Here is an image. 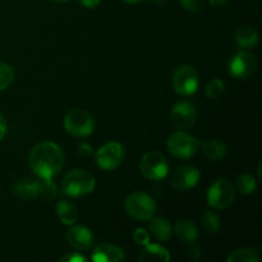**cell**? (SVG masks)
I'll return each mask as SVG.
<instances>
[{"instance_id": "cell-13", "label": "cell", "mask_w": 262, "mask_h": 262, "mask_svg": "<svg viewBox=\"0 0 262 262\" xmlns=\"http://www.w3.org/2000/svg\"><path fill=\"white\" fill-rule=\"evenodd\" d=\"M199 181L200 171L191 165L179 166L170 174V178H169L170 186L178 192H184L193 188L199 183Z\"/></svg>"}, {"instance_id": "cell-33", "label": "cell", "mask_w": 262, "mask_h": 262, "mask_svg": "<svg viewBox=\"0 0 262 262\" xmlns=\"http://www.w3.org/2000/svg\"><path fill=\"white\" fill-rule=\"evenodd\" d=\"M230 0H209V3L211 5H214V7H223V5L228 4Z\"/></svg>"}, {"instance_id": "cell-27", "label": "cell", "mask_w": 262, "mask_h": 262, "mask_svg": "<svg viewBox=\"0 0 262 262\" xmlns=\"http://www.w3.org/2000/svg\"><path fill=\"white\" fill-rule=\"evenodd\" d=\"M133 241L136 242V245L143 246V247H145L146 245L150 243V233L146 229L138 228V229H136L135 234H133Z\"/></svg>"}, {"instance_id": "cell-22", "label": "cell", "mask_w": 262, "mask_h": 262, "mask_svg": "<svg viewBox=\"0 0 262 262\" xmlns=\"http://www.w3.org/2000/svg\"><path fill=\"white\" fill-rule=\"evenodd\" d=\"M258 253L253 248H238L228 256V262H258Z\"/></svg>"}, {"instance_id": "cell-21", "label": "cell", "mask_w": 262, "mask_h": 262, "mask_svg": "<svg viewBox=\"0 0 262 262\" xmlns=\"http://www.w3.org/2000/svg\"><path fill=\"white\" fill-rule=\"evenodd\" d=\"M202 152L210 160L219 161L227 156L228 147L223 141L210 140L202 145Z\"/></svg>"}, {"instance_id": "cell-30", "label": "cell", "mask_w": 262, "mask_h": 262, "mask_svg": "<svg viewBox=\"0 0 262 262\" xmlns=\"http://www.w3.org/2000/svg\"><path fill=\"white\" fill-rule=\"evenodd\" d=\"M78 154L81 156H84V158H89V156L94 155V150H92L91 146H89L87 143H82L78 147Z\"/></svg>"}, {"instance_id": "cell-4", "label": "cell", "mask_w": 262, "mask_h": 262, "mask_svg": "<svg viewBox=\"0 0 262 262\" xmlns=\"http://www.w3.org/2000/svg\"><path fill=\"white\" fill-rule=\"evenodd\" d=\"M124 210L130 217L136 220H150L156 212V202L148 193L135 191L128 194L124 201Z\"/></svg>"}, {"instance_id": "cell-28", "label": "cell", "mask_w": 262, "mask_h": 262, "mask_svg": "<svg viewBox=\"0 0 262 262\" xmlns=\"http://www.w3.org/2000/svg\"><path fill=\"white\" fill-rule=\"evenodd\" d=\"M182 7L189 12H200L204 8V0H179Z\"/></svg>"}, {"instance_id": "cell-17", "label": "cell", "mask_w": 262, "mask_h": 262, "mask_svg": "<svg viewBox=\"0 0 262 262\" xmlns=\"http://www.w3.org/2000/svg\"><path fill=\"white\" fill-rule=\"evenodd\" d=\"M138 261L141 262H168L170 261V253L165 247L160 245H148L145 246L141 253L138 255Z\"/></svg>"}, {"instance_id": "cell-10", "label": "cell", "mask_w": 262, "mask_h": 262, "mask_svg": "<svg viewBox=\"0 0 262 262\" xmlns=\"http://www.w3.org/2000/svg\"><path fill=\"white\" fill-rule=\"evenodd\" d=\"M234 186L228 179H216L207 191V204L214 209H228L234 201Z\"/></svg>"}, {"instance_id": "cell-19", "label": "cell", "mask_w": 262, "mask_h": 262, "mask_svg": "<svg viewBox=\"0 0 262 262\" xmlns=\"http://www.w3.org/2000/svg\"><path fill=\"white\" fill-rule=\"evenodd\" d=\"M235 42L242 49H252L257 45L258 35L250 25H242L235 31Z\"/></svg>"}, {"instance_id": "cell-18", "label": "cell", "mask_w": 262, "mask_h": 262, "mask_svg": "<svg viewBox=\"0 0 262 262\" xmlns=\"http://www.w3.org/2000/svg\"><path fill=\"white\" fill-rule=\"evenodd\" d=\"M150 234L160 242H166L173 234L171 224L163 216H152L150 219Z\"/></svg>"}, {"instance_id": "cell-20", "label": "cell", "mask_w": 262, "mask_h": 262, "mask_svg": "<svg viewBox=\"0 0 262 262\" xmlns=\"http://www.w3.org/2000/svg\"><path fill=\"white\" fill-rule=\"evenodd\" d=\"M56 216L64 225H73L78 222V209L69 201H59L56 205Z\"/></svg>"}, {"instance_id": "cell-25", "label": "cell", "mask_w": 262, "mask_h": 262, "mask_svg": "<svg viewBox=\"0 0 262 262\" xmlns=\"http://www.w3.org/2000/svg\"><path fill=\"white\" fill-rule=\"evenodd\" d=\"M15 77L14 68L10 64L0 63V91L7 90L13 83Z\"/></svg>"}, {"instance_id": "cell-32", "label": "cell", "mask_w": 262, "mask_h": 262, "mask_svg": "<svg viewBox=\"0 0 262 262\" xmlns=\"http://www.w3.org/2000/svg\"><path fill=\"white\" fill-rule=\"evenodd\" d=\"M84 8L87 9H94V8L99 7V4L101 3V0H78Z\"/></svg>"}, {"instance_id": "cell-9", "label": "cell", "mask_w": 262, "mask_h": 262, "mask_svg": "<svg viewBox=\"0 0 262 262\" xmlns=\"http://www.w3.org/2000/svg\"><path fill=\"white\" fill-rule=\"evenodd\" d=\"M125 159V150L119 142H107L95 154L97 166L105 171L115 170Z\"/></svg>"}, {"instance_id": "cell-1", "label": "cell", "mask_w": 262, "mask_h": 262, "mask_svg": "<svg viewBox=\"0 0 262 262\" xmlns=\"http://www.w3.org/2000/svg\"><path fill=\"white\" fill-rule=\"evenodd\" d=\"M66 156L63 150L56 143L45 141L40 142L31 150L28 164L38 178L53 179L63 169Z\"/></svg>"}, {"instance_id": "cell-29", "label": "cell", "mask_w": 262, "mask_h": 262, "mask_svg": "<svg viewBox=\"0 0 262 262\" xmlns=\"http://www.w3.org/2000/svg\"><path fill=\"white\" fill-rule=\"evenodd\" d=\"M87 261V258L83 255H81L79 252H71L67 253V255L61 256L60 262H84Z\"/></svg>"}, {"instance_id": "cell-24", "label": "cell", "mask_w": 262, "mask_h": 262, "mask_svg": "<svg viewBox=\"0 0 262 262\" xmlns=\"http://www.w3.org/2000/svg\"><path fill=\"white\" fill-rule=\"evenodd\" d=\"M202 228L210 234H215L220 229V217L211 210H206L201 217Z\"/></svg>"}, {"instance_id": "cell-11", "label": "cell", "mask_w": 262, "mask_h": 262, "mask_svg": "<svg viewBox=\"0 0 262 262\" xmlns=\"http://www.w3.org/2000/svg\"><path fill=\"white\" fill-rule=\"evenodd\" d=\"M256 71V59L248 51H239L230 58L228 72L237 79H247L253 76Z\"/></svg>"}, {"instance_id": "cell-31", "label": "cell", "mask_w": 262, "mask_h": 262, "mask_svg": "<svg viewBox=\"0 0 262 262\" xmlns=\"http://www.w3.org/2000/svg\"><path fill=\"white\" fill-rule=\"evenodd\" d=\"M7 130H8L7 120H5L4 115L0 113V141L5 137V135H7Z\"/></svg>"}, {"instance_id": "cell-2", "label": "cell", "mask_w": 262, "mask_h": 262, "mask_svg": "<svg viewBox=\"0 0 262 262\" xmlns=\"http://www.w3.org/2000/svg\"><path fill=\"white\" fill-rule=\"evenodd\" d=\"M96 186L94 176L84 169L71 170L63 178L60 184L61 193L69 197H81L91 193Z\"/></svg>"}, {"instance_id": "cell-14", "label": "cell", "mask_w": 262, "mask_h": 262, "mask_svg": "<svg viewBox=\"0 0 262 262\" xmlns=\"http://www.w3.org/2000/svg\"><path fill=\"white\" fill-rule=\"evenodd\" d=\"M67 241L77 251H89L94 246L95 238L84 225H74L67 233Z\"/></svg>"}, {"instance_id": "cell-36", "label": "cell", "mask_w": 262, "mask_h": 262, "mask_svg": "<svg viewBox=\"0 0 262 262\" xmlns=\"http://www.w3.org/2000/svg\"><path fill=\"white\" fill-rule=\"evenodd\" d=\"M51 2H55V3H64V2H68V0H51Z\"/></svg>"}, {"instance_id": "cell-35", "label": "cell", "mask_w": 262, "mask_h": 262, "mask_svg": "<svg viewBox=\"0 0 262 262\" xmlns=\"http://www.w3.org/2000/svg\"><path fill=\"white\" fill-rule=\"evenodd\" d=\"M154 3H155V4H160V5H163V4H165L166 2H168V0H152Z\"/></svg>"}, {"instance_id": "cell-23", "label": "cell", "mask_w": 262, "mask_h": 262, "mask_svg": "<svg viewBox=\"0 0 262 262\" xmlns=\"http://www.w3.org/2000/svg\"><path fill=\"white\" fill-rule=\"evenodd\" d=\"M256 179L252 174L245 173L235 179V189L242 194H251L256 191Z\"/></svg>"}, {"instance_id": "cell-7", "label": "cell", "mask_w": 262, "mask_h": 262, "mask_svg": "<svg viewBox=\"0 0 262 262\" xmlns=\"http://www.w3.org/2000/svg\"><path fill=\"white\" fill-rule=\"evenodd\" d=\"M64 128L74 137H89L95 130V119L83 109H73L64 118Z\"/></svg>"}, {"instance_id": "cell-3", "label": "cell", "mask_w": 262, "mask_h": 262, "mask_svg": "<svg viewBox=\"0 0 262 262\" xmlns=\"http://www.w3.org/2000/svg\"><path fill=\"white\" fill-rule=\"evenodd\" d=\"M15 196L23 200H32L36 197L42 199H54L56 196V187L51 179L46 178H28L17 182L13 187Z\"/></svg>"}, {"instance_id": "cell-16", "label": "cell", "mask_w": 262, "mask_h": 262, "mask_svg": "<svg viewBox=\"0 0 262 262\" xmlns=\"http://www.w3.org/2000/svg\"><path fill=\"white\" fill-rule=\"evenodd\" d=\"M174 233H176L177 238L179 241L184 243H189V245L196 242L200 234L197 225L189 219L178 220L176 225H174Z\"/></svg>"}, {"instance_id": "cell-12", "label": "cell", "mask_w": 262, "mask_h": 262, "mask_svg": "<svg viewBox=\"0 0 262 262\" xmlns=\"http://www.w3.org/2000/svg\"><path fill=\"white\" fill-rule=\"evenodd\" d=\"M171 123L179 130H187L192 128L197 119V109L193 102L182 100L174 105L170 114Z\"/></svg>"}, {"instance_id": "cell-6", "label": "cell", "mask_w": 262, "mask_h": 262, "mask_svg": "<svg viewBox=\"0 0 262 262\" xmlns=\"http://www.w3.org/2000/svg\"><path fill=\"white\" fill-rule=\"evenodd\" d=\"M200 84V76L196 68L189 64L178 67L171 76V86L181 96H191L197 91Z\"/></svg>"}, {"instance_id": "cell-26", "label": "cell", "mask_w": 262, "mask_h": 262, "mask_svg": "<svg viewBox=\"0 0 262 262\" xmlns=\"http://www.w3.org/2000/svg\"><path fill=\"white\" fill-rule=\"evenodd\" d=\"M223 92H224V82L219 78L210 81L205 89V94L209 99H217V97L222 96Z\"/></svg>"}, {"instance_id": "cell-5", "label": "cell", "mask_w": 262, "mask_h": 262, "mask_svg": "<svg viewBox=\"0 0 262 262\" xmlns=\"http://www.w3.org/2000/svg\"><path fill=\"white\" fill-rule=\"evenodd\" d=\"M201 143L194 136L184 132V130H178L169 136L168 142H166V148L169 152L177 159H186L192 158L199 152Z\"/></svg>"}, {"instance_id": "cell-15", "label": "cell", "mask_w": 262, "mask_h": 262, "mask_svg": "<svg viewBox=\"0 0 262 262\" xmlns=\"http://www.w3.org/2000/svg\"><path fill=\"white\" fill-rule=\"evenodd\" d=\"M91 258L95 262H122L125 260V255L118 246L104 243L95 248Z\"/></svg>"}, {"instance_id": "cell-34", "label": "cell", "mask_w": 262, "mask_h": 262, "mask_svg": "<svg viewBox=\"0 0 262 262\" xmlns=\"http://www.w3.org/2000/svg\"><path fill=\"white\" fill-rule=\"evenodd\" d=\"M125 3H128V4H137V3L142 2V0H124Z\"/></svg>"}, {"instance_id": "cell-8", "label": "cell", "mask_w": 262, "mask_h": 262, "mask_svg": "<svg viewBox=\"0 0 262 262\" xmlns=\"http://www.w3.org/2000/svg\"><path fill=\"white\" fill-rule=\"evenodd\" d=\"M140 170L145 178L150 181H160L168 177L169 163L159 151H148L141 159Z\"/></svg>"}]
</instances>
